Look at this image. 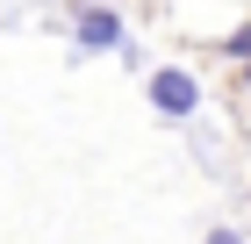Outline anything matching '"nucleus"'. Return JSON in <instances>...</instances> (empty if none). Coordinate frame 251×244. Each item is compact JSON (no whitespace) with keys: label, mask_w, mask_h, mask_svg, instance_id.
I'll return each instance as SVG.
<instances>
[{"label":"nucleus","mask_w":251,"mask_h":244,"mask_svg":"<svg viewBox=\"0 0 251 244\" xmlns=\"http://www.w3.org/2000/svg\"><path fill=\"white\" fill-rule=\"evenodd\" d=\"M144 94H151L158 115H173V122H187L194 108H201V79L187 72V65H158L151 79H144Z\"/></svg>","instance_id":"f257e3e1"},{"label":"nucleus","mask_w":251,"mask_h":244,"mask_svg":"<svg viewBox=\"0 0 251 244\" xmlns=\"http://www.w3.org/2000/svg\"><path fill=\"white\" fill-rule=\"evenodd\" d=\"M79 51H122V15L115 7H79Z\"/></svg>","instance_id":"f03ea898"},{"label":"nucleus","mask_w":251,"mask_h":244,"mask_svg":"<svg viewBox=\"0 0 251 244\" xmlns=\"http://www.w3.org/2000/svg\"><path fill=\"white\" fill-rule=\"evenodd\" d=\"M230 57H237V65H244V86H251V22H244V29H237V36H230Z\"/></svg>","instance_id":"7ed1b4c3"},{"label":"nucleus","mask_w":251,"mask_h":244,"mask_svg":"<svg viewBox=\"0 0 251 244\" xmlns=\"http://www.w3.org/2000/svg\"><path fill=\"white\" fill-rule=\"evenodd\" d=\"M201 244H244V230H230V223H215V230H208V237H201Z\"/></svg>","instance_id":"20e7f679"}]
</instances>
